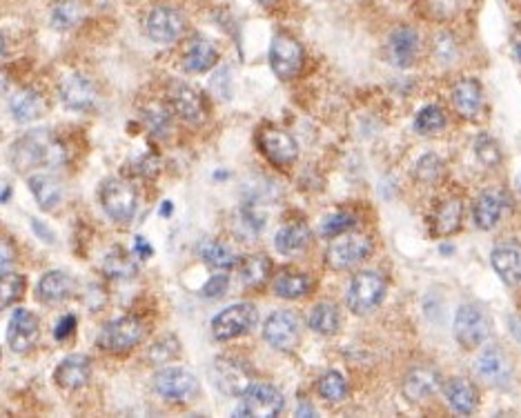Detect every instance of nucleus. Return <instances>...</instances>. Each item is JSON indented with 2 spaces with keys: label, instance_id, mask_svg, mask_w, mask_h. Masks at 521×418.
Segmentation results:
<instances>
[{
  "label": "nucleus",
  "instance_id": "nucleus-1",
  "mask_svg": "<svg viewBox=\"0 0 521 418\" xmlns=\"http://www.w3.org/2000/svg\"><path fill=\"white\" fill-rule=\"evenodd\" d=\"M10 161L19 171L50 167L63 161V147L50 130L28 131L12 145Z\"/></svg>",
  "mask_w": 521,
  "mask_h": 418
},
{
  "label": "nucleus",
  "instance_id": "nucleus-2",
  "mask_svg": "<svg viewBox=\"0 0 521 418\" xmlns=\"http://www.w3.org/2000/svg\"><path fill=\"white\" fill-rule=\"evenodd\" d=\"M385 296V279L379 272H359L348 288V307L352 314L367 316L381 305Z\"/></svg>",
  "mask_w": 521,
  "mask_h": 418
},
{
  "label": "nucleus",
  "instance_id": "nucleus-3",
  "mask_svg": "<svg viewBox=\"0 0 521 418\" xmlns=\"http://www.w3.org/2000/svg\"><path fill=\"white\" fill-rule=\"evenodd\" d=\"M146 336V325L138 320L137 316H121L114 319L100 329L99 334V347L112 354H125V351L134 350L138 343Z\"/></svg>",
  "mask_w": 521,
  "mask_h": 418
},
{
  "label": "nucleus",
  "instance_id": "nucleus-4",
  "mask_svg": "<svg viewBox=\"0 0 521 418\" xmlns=\"http://www.w3.org/2000/svg\"><path fill=\"white\" fill-rule=\"evenodd\" d=\"M100 202H103L105 214L112 221L127 225L134 218V214H137V189H134L132 183H127V180L112 178L100 187Z\"/></svg>",
  "mask_w": 521,
  "mask_h": 418
},
{
  "label": "nucleus",
  "instance_id": "nucleus-5",
  "mask_svg": "<svg viewBox=\"0 0 521 418\" xmlns=\"http://www.w3.org/2000/svg\"><path fill=\"white\" fill-rule=\"evenodd\" d=\"M370 252L372 241L366 234H350V232H345V234L335 236V241L328 245L326 265L335 272L350 270L357 263L366 261Z\"/></svg>",
  "mask_w": 521,
  "mask_h": 418
},
{
  "label": "nucleus",
  "instance_id": "nucleus-6",
  "mask_svg": "<svg viewBox=\"0 0 521 418\" xmlns=\"http://www.w3.org/2000/svg\"><path fill=\"white\" fill-rule=\"evenodd\" d=\"M258 320V312L252 303H236L218 312L212 320V336L217 341H232L252 332Z\"/></svg>",
  "mask_w": 521,
  "mask_h": 418
},
{
  "label": "nucleus",
  "instance_id": "nucleus-7",
  "mask_svg": "<svg viewBox=\"0 0 521 418\" xmlns=\"http://www.w3.org/2000/svg\"><path fill=\"white\" fill-rule=\"evenodd\" d=\"M241 398L243 400H241V407L236 409V416L274 418L286 407V398L281 391L268 383H252V387Z\"/></svg>",
  "mask_w": 521,
  "mask_h": 418
},
{
  "label": "nucleus",
  "instance_id": "nucleus-8",
  "mask_svg": "<svg viewBox=\"0 0 521 418\" xmlns=\"http://www.w3.org/2000/svg\"><path fill=\"white\" fill-rule=\"evenodd\" d=\"M490 336V319L479 305H462L454 316V338L459 345L466 350H475V347L484 345L485 338Z\"/></svg>",
  "mask_w": 521,
  "mask_h": 418
},
{
  "label": "nucleus",
  "instance_id": "nucleus-9",
  "mask_svg": "<svg viewBox=\"0 0 521 418\" xmlns=\"http://www.w3.org/2000/svg\"><path fill=\"white\" fill-rule=\"evenodd\" d=\"M154 390L170 403H187L199 394V381L183 367H165L154 376Z\"/></svg>",
  "mask_w": 521,
  "mask_h": 418
},
{
  "label": "nucleus",
  "instance_id": "nucleus-10",
  "mask_svg": "<svg viewBox=\"0 0 521 418\" xmlns=\"http://www.w3.org/2000/svg\"><path fill=\"white\" fill-rule=\"evenodd\" d=\"M304 47L290 34H277L270 45V67L281 81H290L304 67Z\"/></svg>",
  "mask_w": 521,
  "mask_h": 418
},
{
  "label": "nucleus",
  "instance_id": "nucleus-11",
  "mask_svg": "<svg viewBox=\"0 0 521 418\" xmlns=\"http://www.w3.org/2000/svg\"><path fill=\"white\" fill-rule=\"evenodd\" d=\"M264 338L279 351H292L301 341V323L292 312L279 310L268 316L264 325Z\"/></svg>",
  "mask_w": 521,
  "mask_h": 418
},
{
  "label": "nucleus",
  "instance_id": "nucleus-12",
  "mask_svg": "<svg viewBox=\"0 0 521 418\" xmlns=\"http://www.w3.org/2000/svg\"><path fill=\"white\" fill-rule=\"evenodd\" d=\"M212 376L218 390L227 396H243L252 387V374L241 360L218 356L212 365Z\"/></svg>",
  "mask_w": 521,
  "mask_h": 418
},
{
  "label": "nucleus",
  "instance_id": "nucleus-13",
  "mask_svg": "<svg viewBox=\"0 0 521 418\" xmlns=\"http://www.w3.org/2000/svg\"><path fill=\"white\" fill-rule=\"evenodd\" d=\"M257 145L258 149H261V154L277 167L292 165V162L296 161V156H299V145H296V140L292 138L288 131L274 130V127L258 131Z\"/></svg>",
  "mask_w": 521,
  "mask_h": 418
},
{
  "label": "nucleus",
  "instance_id": "nucleus-14",
  "mask_svg": "<svg viewBox=\"0 0 521 418\" xmlns=\"http://www.w3.org/2000/svg\"><path fill=\"white\" fill-rule=\"evenodd\" d=\"M186 32V19L170 5H159L147 19V34L159 45H172Z\"/></svg>",
  "mask_w": 521,
  "mask_h": 418
},
{
  "label": "nucleus",
  "instance_id": "nucleus-15",
  "mask_svg": "<svg viewBox=\"0 0 521 418\" xmlns=\"http://www.w3.org/2000/svg\"><path fill=\"white\" fill-rule=\"evenodd\" d=\"M41 336V327H38V319L29 310H14L10 323H7V345L14 354H25L32 350Z\"/></svg>",
  "mask_w": 521,
  "mask_h": 418
},
{
  "label": "nucleus",
  "instance_id": "nucleus-16",
  "mask_svg": "<svg viewBox=\"0 0 521 418\" xmlns=\"http://www.w3.org/2000/svg\"><path fill=\"white\" fill-rule=\"evenodd\" d=\"M477 374L493 387H508L512 381V363L499 347H485L477 359Z\"/></svg>",
  "mask_w": 521,
  "mask_h": 418
},
{
  "label": "nucleus",
  "instance_id": "nucleus-17",
  "mask_svg": "<svg viewBox=\"0 0 521 418\" xmlns=\"http://www.w3.org/2000/svg\"><path fill=\"white\" fill-rule=\"evenodd\" d=\"M170 103H172L174 114L181 121L190 122V125H201L205 121V105L203 99L196 90H192L186 83H172L170 87Z\"/></svg>",
  "mask_w": 521,
  "mask_h": 418
},
{
  "label": "nucleus",
  "instance_id": "nucleus-18",
  "mask_svg": "<svg viewBox=\"0 0 521 418\" xmlns=\"http://www.w3.org/2000/svg\"><path fill=\"white\" fill-rule=\"evenodd\" d=\"M91 378V360L83 354H72L67 359H63L59 363V367L54 369V381L56 385L63 387V390H81L90 383Z\"/></svg>",
  "mask_w": 521,
  "mask_h": 418
},
{
  "label": "nucleus",
  "instance_id": "nucleus-19",
  "mask_svg": "<svg viewBox=\"0 0 521 418\" xmlns=\"http://www.w3.org/2000/svg\"><path fill=\"white\" fill-rule=\"evenodd\" d=\"M419 36L413 28L401 25L388 38V59L397 67H410L417 60Z\"/></svg>",
  "mask_w": 521,
  "mask_h": 418
},
{
  "label": "nucleus",
  "instance_id": "nucleus-20",
  "mask_svg": "<svg viewBox=\"0 0 521 418\" xmlns=\"http://www.w3.org/2000/svg\"><path fill=\"white\" fill-rule=\"evenodd\" d=\"M494 272L506 285L521 283V245L519 243H501L490 254Z\"/></svg>",
  "mask_w": 521,
  "mask_h": 418
},
{
  "label": "nucleus",
  "instance_id": "nucleus-21",
  "mask_svg": "<svg viewBox=\"0 0 521 418\" xmlns=\"http://www.w3.org/2000/svg\"><path fill=\"white\" fill-rule=\"evenodd\" d=\"M60 100L67 105L69 109H90L96 103V87L90 78L81 76V74H69L60 83Z\"/></svg>",
  "mask_w": 521,
  "mask_h": 418
},
{
  "label": "nucleus",
  "instance_id": "nucleus-22",
  "mask_svg": "<svg viewBox=\"0 0 521 418\" xmlns=\"http://www.w3.org/2000/svg\"><path fill=\"white\" fill-rule=\"evenodd\" d=\"M453 105L463 118H477L484 107V90L475 78H462L453 87Z\"/></svg>",
  "mask_w": 521,
  "mask_h": 418
},
{
  "label": "nucleus",
  "instance_id": "nucleus-23",
  "mask_svg": "<svg viewBox=\"0 0 521 418\" xmlns=\"http://www.w3.org/2000/svg\"><path fill=\"white\" fill-rule=\"evenodd\" d=\"M503 207H506V196L499 189H488V192L481 193L475 201L472 207V218H475V225L479 230H493L499 223L503 214Z\"/></svg>",
  "mask_w": 521,
  "mask_h": 418
},
{
  "label": "nucleus",
  "instance_id": "nucleus-24",
  "mask_svg": "<svg viewBox=\"0 0 521 418\" xmlns=\"http://www.w3.org/2000/svg\"><path fill=\"white\" fill-rule=\"evenodd\" d=\"M441 385V376L437 369L432 367H414L413 372L406 376L404 381V396L413 403H422V400L430 398Z\"/></svg>",
  "mask_w": 521,
  "mask_h": 418
},
{
  "label": "nucleus",
  "instance_id": "nucleus-25",
  "mask_svg": "<svg viewBox=\"0 0 521 418\" xmlns=\"http://www.w3.org/2000/svg\"><path fill=\"white\" fill-rule=\"evenodd\" d=\"M74 292H76V280L65 272H47L36 289L38 298L45 305H59V303L67 301Z\"/></svg>",
  "mask_w": 521,
  "mask_h": 418
},
{
  "label": "nucleus",
  "instance_id": "nucleus-26",
  "mask_svg": "<svg viewBox=\"0 0 521 418\" xmlns=\"http://www.w3.org/2000/svg\"><path fill=\"white\" fill-rule=\"evenodd\" d=\"M28 183L43 212H54L56 207L63 202V187H60L59 180L51 178V176L47 174L29 176Z\"/></svg>",
  "mask_w": 521,
  "mask_h": 418
},
{
  "label": "nucleus",
  "instance_id": "nucleus-27",
  "mask_svg": "<svg viewBox=\"0 0 521 418\" xmlns=\"http://www.w3.org/2000/svg\"><path fill=\"white\" fill-rule=\"evenodd\" d=\"M446 400L450 403V407L457 414H472L477 409V390L472 383H468L466 378H450L444 387Z\"/></svg>",
  "mask_w": 521,
  "mask_h": 418
},
{
  "label": "nucleus",
  "instance_id": "nucleus-28",
  "mask_svg": "<svg viewBox=\"0 0 521 418\" xmlns=\"http://www.w3.org/2000/svg\"><path fill=\"white\" fill-rule=\"evenodd\" d=\"M217 59H218V51L212 43L205 41V38H194V41L190 43V47L186 50L183 65H186L187 72L201 74V72L212 69L214 65H217Z\"/></svg>",
  "mask_w": 521,
  "mask_h": 418
},
{
  "label": "nucleus",
  "instance_id": "nucleus-29",
  "mask_svg": "<svg viewBox=\"0 0 521 418\" xmlns=\"http://www.w3.org/2000/svg\"><path fill=\"white\" fill-rule=\"evenodd\" d=\"M312 288V280L304 272H292L283 270L281 274L274 276L272 289L279 298H288V301H295V298L305 296Z\"/></svg>",
  "mask_w": 521,
  "mask_h": 418
},
{
  "label": "nucleus",
  "instance_id": "nucleus-30",
  "mask_svg": "<svg viewBox=\"0 0 521 418\" xmlns=\"http://www.w3.org/2000/svg\"><path fill=\"white\" fill-rule=\"evenodd\" d=\"M270 270L272 263L264 254H248L239 263V276L248 288H264L265 280L270 279Z\"/></svg>",
  "mask_w": 521,
  "mask_h": 418
},
{
  "label": "nucleus",
  "instance_id": "nucleus-31",
  "mask_svg": "<svg viewBox=\"0 0 521 418\" xmlns=\"http://www.w3.org/2000/svg\"><path fill=\"white\" fill-rule=\"evenodd\" d=\"M310 245V230L301 223L295 225H286L277 232V239H274V248L283 256H295L301 254Z\"/></svg>",
  "mask_w": 521,
  "mask_h": 418
},
{
  "label": "nucleus",
  "instance_id": "nucleus-32",
  "mask_svg": "<svg viewBox=\"0 0 521 418\" xmlns=\"http://www.w3.org/2000/svg\"><path fill=\"white\" fill-rule=\"evenodd\" d=\"M462 217H463V207L457 198L453 201L441 202L439 209L432 217V234L435 236H450L462 227Z\"/></svg>",
  "mask_w": 521,
  "mask_h": 418
},
{
  "label": "nucleus",
  "instance_id": "nucleus-33",
  "mask_svg": "<svg viewBox=\"0 0 521 418\" xmlns=\"http://www.w3.org/2000/svg\"><path fill=\"white\" fill-rule=\"evenodd\" d=\"M10 112L16 122H29L43 114V99L34 90H19L10 99Z\"/></svg>",
  "mask_w": 521,
  "mask_h": 418
},
{
  "label": "nucleus",
  "instance_id": "nucleus-34",
  "mask_svg": "<svg viewBox=\"0 0 521 418\" xmlns=\"http://www.w3.org/2000/svg\"><path fill=\"white\" fill-rule=\"evenodd\" d=\"M199 256L212 270H232L236 267V256L227 245L218 243V241H201L199 245Z\"/></svg>",
  "mask_w": 521,
  "mask_h": 418
},
{
  "label": "nucleus",
  "instance_id": "nucleus-35",
  "mask_svg": "<svg viewBox=\"0 0 521 418\" xmlns=\"http://www.w3.org/2000/svg\"><path fill=\"white\" fill-rule=\"evenodd\" d=\"M308 323L310 327H312V332L321 334V336H332V334L339 332V310H336L332 303H319V305L310 312Z\"/></svg>",
  "mask_w": 521,
  "mask_h": 418
},
{
  "label": "nucleus",
  "instance_id": "nucleus-36",
  "mask_svg": "<svg viewBox=\"0 0 521 418\" xmlns=\"http://www.w3.org/2000/svg\"><path fill=\"white\" fill-rule=\"evenodd\" d=\"M105 272L114 279H132L137 274V263L132 261V256L121 248H114L112 252H107L103 263Z\"/></svg>",
  "mask_w": 521,
  "mask_h": 418
},
{
  "label": "nucleus",
  "instance_id": "nucleus-37",
  "mask_svg": "<svg viewBox=\"0 0 521 418\" xmlns=\"http://www.w3.org/2000/svg\"><path fill=\"white\" fill-rule=\"evenodd\" d=\"M319 391H321V396L328 403H341V400H345V396H348V383H345L343 374L332 369V372H326L321 376V381H319Z\"/></svg>",
  "mask_w": 521,
  "mask_h": 418
},
{
  "label": "nucleus",
  "instance_id": "nucleus-38",
  "mask_svg": "<svg viewBox=\"0 0 521 418\" xmlns=\"http://www.w3.org/2000/svg\"><path fill=\"white\" fill-rule=\"evenodd\" d=\"M446 127V114L444 109L437 107V105H428L414 118V130L419 134H435V131H441Z\"/></svg>",
  "mask_w": 521,
  "mask_h": 418
},
{
  "label": "nucleus",
  "instance_id": "nucleus-39",
  "mask_svg": "<svg viewBox=\"0 0 521 418\" xmlns=\"http://www.w3.org/2000/svg\"><path fill=\"white\" fill-rule=\"evenodd\" d=\"M354 225H357V217H354V214L336 212L330 214V217L321 223V234L328 236V239H335V236H341L345 234V232L352 230Z\"/></svg>",
  "mask_w": 521,
  "mask_h": 418
},
{
  "label": "nucleus",
  "instance_id": "nucleus-40",
  "mask_svg": "<svg viewBox=\"0 0 521 418\" xmlns=\"http://www.w3.org/2000/svg\"><path fill=\"white\" fill-rule=\"evenodd\" d=\"M0 289H3V307H12L16 301H19L20 296H23L25 292V279L20 274H16V272H3V285H0Z\"/></svg>",
  "mask_w": 521,
  "mask_h": 418
},
{
  "label": "nucleus",
  "instance_id": "nucleus-41",
  "mask_svg": "<svg viewBox=\"0 0 521 418\" xmlns=\"http://www.w3.org/2000/svg\"><path fill=\"white\" fill-rule=\"evenodd\" d=\"M475 154L479 158L481 165L485 167H497L501 162V149H499L497 140L490 138V136H479L475 143Z\"/></svg>",
  "mask_w": 521,
  "mask_h": 418
},
{
  "label": "nucleus",
  "instance_id": "nucleus-42",
  "mask_svg": "<svg viewBox=\"0 0 521 418\" xmlns=\"http://www.w3.org/2000/svg\"><path fill=\"white\" fill-rule=\"evenodd\" d=\"M441 170H444V162L439 161V156L426 154V156L419 158V162L414 165V176H417L422 183H432V180L439 178Z\"/></svg>",
  "mask_w": 521,
  "mask_h": 418
},
{
  "label": "nucleus",
  "instance_id": "nucleus-43",
  "mask_svg": "<svg viewBox=\"0 0 521 418\" xmlns=\"http://www.w3.org/2000/svg\"><path fill=\"white\" fill-rule=\"evenodd\" d=\"M178 341L174 336H165V338H159V341L152 345L150 350V360L152 363L161 365V363H168V360H172L174 356L178 354Z\"/></svg>",
  "mask_w": 521,
  "mask_h": 418
},
{
  "label": "nucleus",
  "instance_id": "nucleus-44",
  "mask_svg": "<svg viewBox=\"0 0 521 418\" xmlns=\"http://www.w3.org/2000/svg\"><path fill=\"white\" fill-rule=\"evenodd\" d=\"M76 20H78L76 5H60L56 7L54 14H51V25L59 29H69L72 25H76Z\"/></svg>",
  "mask_w": 521,
  "mask_h": 418
},
{
  "label": "nucleus",
  "instance_id": "nucleus-45",
  "mask_svg": "<svg viewBox=\"0 0 521 418\" xmlns=\"http://www.w3.org/2000/svg\"><path fill=\"white\" fill-rule=\"evenodd\" d=\"M227 285H230V279H227L225 274H214L212 279L203 285L201 294H203L205 298H221L223 294L227 292Z\"/></svg>",
  "mask_w": 521,
  "mask_h": 418
},
{
  "label": "nucleus",
  "instance_id": "nucleus-46",
  "mask_svg": "<svg viewBox=\"0 0 521 418\" xmlns=\"http://www.w3.org/2000/svg\"><path fill=\"white\" fill-rule=\"evenodd\" d=\"M146 118H147V122H150V127L154 134L161 136L170 130V116L163 112V109H161V112L159 109H156V112H146Z\"/></svg>",
  "mask_w": 521,
  "mask_h": 418
},
{
  "label": "nucleus",
  "instance_id": "nucleus-47",
  "mask_svg": "<svg viewBox=\"0 0 521 418\" xmlns=\"http://www.w3.org/2000/svg\"><path fill=\"white\" fill-rule=\"evenodd\" d=\"M74 327H76V316L74 314L63 316V319H60V323L54 327V336L59 338V341H65V338L72 336Z\"/></svg>",
  "mask_w": 521,
  "mask_h": 418
},
{
  "label": "nucleus",
  "instance_id": "nucleus-48",
  "mask_svg": "<svg viewBox=\"0 0 521 418\" xmlns=\"http://www.w3.org/2000/svg\"><path fill=\"white\" fill-rule=\"evenodd\" d=\"M32 230L36 232V234L41 236V239L45 241V243H54V241H56L54 232H51L50 227H45V225H43L41 221H32Z\"/></svg>",
  "mask_w": 521,
  "mask_h": 418
},
{
  "label": "nucleus",
  "instance_id": "nucleus-49",
  "mask_svg": "<svg viewBox=\"0 0 521 418\" xmlns=\"http://www.w3.org/2000/svg\"><path fill=\"white\" fill-rule=\"evenodd\" d=\"M3 258H0V261H3V272H10L12 270V261H14V252H12V245H10V241H3Z\"/></svg>",
  "mask_w": 521,
  "mask_h": 418
},
{
  "label": "nucleus",
  "instance_id": "nucleus-50",
  "mask_svg": "<svg viewBox=\"0 0 521 418\" xmlns=\"http://www.w3.org/2000/svg\"><path fill=\"white\" fill-rule=\"evenodd\" d=\"M134 249H137L138 258L152 256V245L147 243V239H143V236H137V241H134Z\"/></svg>",
  "mask_w": 521,
  "mask_h": 418
},
{
  "label": "nucleus",
  "instance_id": "nucleus-51",
  "mask_svg": "<svg viewBox=\"0 0 521 418\" xmlns=\"http://www.w3.org/2000/svg\"><path fill=\"white\" fill-rule=\"evenodd\" d=\"M432 10H441L444 14H450V10L454 7V0H432Z\"/></svg>",
  "mask_w": 521,
  "mask_h": 418
},
{
  "label": "nucleus",
  "instance_id": "nucleus-52",
  "mask_svg": "<svg viewBox=\"0 0 521 418\" xmlns=\"http://www.w3.org/2000/svg\"><path fill=\"white\" fill-rule=\"evenodd\" d=\"M296 416H317V412L308 403H301L299 409H296Z\"/></svg>",
  "mask_w": 521,
  "mask_h": 418
},
{
  "label": "nucleus",
  "instance_id": "nucleus-53",
  "mask_svg": "<svg viewBox=\"0 0 521 418\" xmlns=\"http://www.w3.org/2000/svg\"><path fill=\"white\" fill-rule=\"evenodd\" d=\"M515 54H517V59L521 60V38L515 43Z\"/></svg>",
  "mask_w": 521,
  "mask_h": 418
},
{
  "label": "nucleus",
  "instance_id": "nucleus-54",
  "mask_svg": "<svg viewBox=\"0 0 521 418\" xmlns=\"http://www.w3.org/2000/svg\"><path fill=\"white\" fill-rule=\"evenodd\" d=\"M10 193H12V192H10V185H5V192H3V202L10 201Z\"/></svg>",
  "mask_w": 521,
  "mask_h": 418
},
{
  "label": "nucleus",
  "instance_id": "nucleus-55",
  "mask_svg": "<svg viewBox=\"0 0 521 418\" xmlns=\"http://www.w3.org/2000/svg\"><path fill=\"white\" fill-rule=\"evenodd\" d=\"M170 209H172V205H170V202H165V207H163V217H168Z\"/></svg>",
  "mask_w": 521,
  "mask_h": 418
},
{
  "label": "nucleus",
  "instance_id": "nucleus-56",
  "mask_svg": "<svg viewBox=\"0 0 521 418\" xmlns=\"http://www.w3.org/2000/svg\"><path fill=\"white\" fill-rule=\"evenodd\" d=\"M258 3H264V5H270V3H274V0H258Z\"/></svg>",
  "mask_w": 521,
  "mask_h": 418
},
{
  "label": "nucleus",
  "instance_id": "nucleus-57",
  "mask_svg": "<svg viewBox=\"0 0 521 418\" xmlns=\"http://www.w3.org/2000/svg\"><path fill=\"white\" fill-rule=\"evenodd\" d=\"M519 192H521V178H519Z\"/></svg>",
  "mask_w": 521,
  "mask_h": 418
},
{
  "label": "nucleus",
  "instance_id": "nucleus-58",
  "mask_svg": "<svg viewBox=\"0 0 521 418\" xmlns=\"http://www.w3.org/2000/svg\"><path fill=\"white\" fill-rule=\"evenodd\" d=\"M519 3H521V0H519Z\"/></svg>",
  "mask_w": 521,
  "mask_h": 418
},
{
  "label": "nucleus",
  "instance_id": "nucleus-59",
  "mask_svg": "<svg viewBox=\"0 0 521 418\" xmlns=\"http://www.w3.org/2000/svg\"><path fill=\"white\" fill-rule=\"evenodd\" d=\"M519 334H521V332H519Z\"/></svg>",
  "mask_w": 521,
  "mask_h": 418
}]
</instances>
